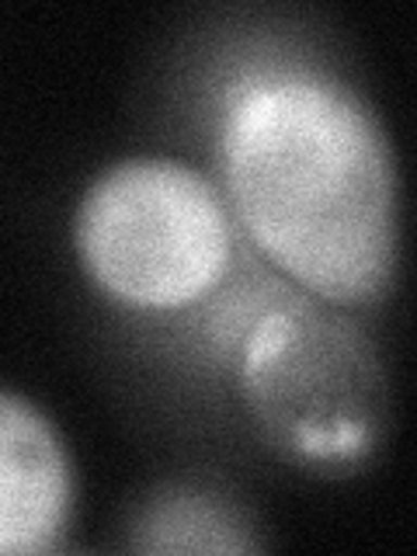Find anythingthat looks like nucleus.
Here are the masks:
<instances>
[{
  "label": "nucleus",
  "mask_w": 417,
  "mask_h": 556,
  "mask_svg": "<svg viewBox=\"0 0 417 556\" xmlns=\"http://www.w3.org/2000/svg\"><path fill=\"white\" fill-rule=\"evenodd\" d=\"M226 188L261 251L330 303H369L396 268L390 139L355 87L265 63L226 91Z\"/></svg>",
  "instance_id": "f257e3e1"
},
{
  "label": "nucleus",
  "mask_w": 417,
  "mask_h": 556,
  "mask_svg": "<svg viewBox=\"0 0 417 556\" xmlns=\"http://www.w3.org/2000/svg\"><path fill=\"white\" fill-rule=\"evenodd\" d=\"M240 390L265 439L313 469L362 466L390 421L376 344L352 317L313 300H286L254 320Z\"/></svg>",
  "instance_id": "f03ea898"
},
{
  "label": "nucleus",
  "mask_w": 417,
  "mask_h": 556,
  "mask_svg": "<svg viewBox=\"0 0 417 556\" xmlns=\"http://www.w3.org/2000/svg\"><path fill=\"white\" fill-rule=\"evenodd\" d=\"M77 248L98 286L118 300L174 309L219 286L233 233L219 191L195 167L132 156L87 188Z\"/></svg>",
  "instance_id": "7ed1b4c3"
},
{
  "label": "nucleus",
  "mask_w": 417,
  "mask_h": 556,
  "mask_svg": "<svg viewBox=\"0 0 417 556\" xmlns=\"http://www.w3.org/2000/svg\"><path fill=\"white\" fill-rule=\"evenodd\" d=\"M70 515L66 452L28 400L0 390V553L56 546Z\"/></svg>",
  "instance_id": "20e7f679"
},
{
  "label": "nucleus",
  "mask_w": 417,
  "mask_h": 556,
  "mask_svg": "<svg viewBox=\"0 0 417 556\" xmlns=\"http://www.w3.org/2000/svg\"><path fill=\"white\" fill-rule=\"evenodd\" d=\"M251 521L233 501L199 486H170L136 518L132 546L147 553H219L254 549Z\"/></svg>",
  "instance_id": "39448f33"
}]
</instances>
